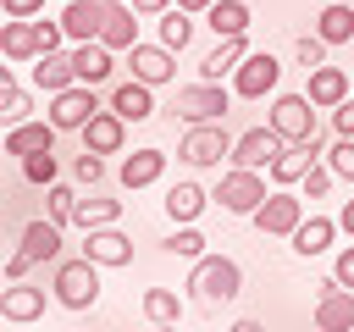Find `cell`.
<instances>
[{
    "mask_svg": "<svg viewBox=\"0 0 354 332\" xmlns=\"http://www.w3.org/2000/svg\"><path fill=\"white\" fill-rule=\"evenodd\" d=\"M122 188L127 194H138V188H155L160 177H166V149H133L127 160H122Z\"/></svg>",
    "mask_w": 354,
    "mask_h": 332,
    "instance_id": "44dd1931",
    "label": "cell"
},
{
    "mask_svg": "<svg viewBox=\"0 0 354 332\" xmlns=\"http://www.w3.org/2000/svg\"><path fill=\"white\" fill-rule=\"evenodd\" d=\"M94 111H105V105L94 100V83H72V89L50 94V122H55L61 133H83Z\"/></svg>",
    "mask_w": 354,
    "mask_h": 332,
    "instance_id": "9c48e42d",
    "label": "cell"
},
{
    "mask_svg": "<svg viewBox=\"0 0 354 332\" xmlns=\"http://www.w3.org/2000/svg\"><path fill=\"white\" fill-rule=\"evenodd\" d=\"M343 227H337V216H304L299 227H293V255H304V260H315V255H326L332 249V238H337Z\"/></svg>",
    "mask_w": 354,
    "mask_h": 332,
    "instance_id": "7402d4cb",
    "label": "cell"
},
{
    "mask_svg": "<svg viewBox=\"0 0 354 332\" xmlns=\"http://www.w3.org/2000/svg\"><path fill=\"white\" fill-rule=\"evenodd\" d=\"M337 227L354 238V199H343V210H337Z\"/></svg>",
    "mask_w": 354,
    "mask_h": 332,
    "instance_id": "7dc6e473",
    "label": "cell"
},
{
    "mask_svg": "<svg viewBox=\"0 0 354 332\" xmlns=\"http://www.w3.org/2000/svg\"><path fill=\"white\" fill-rule=\"evenodd\" d=\"M61 28H66L72 44H88V39H100V28H105V6H100V0H66V6H61Z\"/></svg>",
    "mask_w": 354,
    "mask_h": 332,
    "instance_id": "603a6c76",
    "label": "cell"
},
{
    "mask_svg": "<svg viewBox=\"0 0 354 332\" xmlns=\"http://www.w3.org/2000/svg\"><path fill=\"white\" fill-rule=\"evenodd\" d=\"M183 315H188L183 293H171V288H144V321H149V326H177Z\"/></svg>",
    "mask_w": 354,
    "mask_h": 332,
    "instance_id": "4dcf8cb0",
    "label": "cell"
},
{
    "mask_svg": "<svg viewBox=\"0 0 354 332\" xmlns=\"http://www.w3.org/2000/svg\"><path fill=\"white\" fill-rule=\"evenodd\" d=\"M0 55L6 61H39V17H6Z\"/></svg>",
    "mask_w": 354,
    "mask_h": 332,
    "instance_id": "ac0fdd59",
    "label": "cell"
},
{
    "mask_svg": "<svg viewBox=\"0 0 354 332\" xmlns=\"http://www.w3.org/2000/svg\"><path fill=\"white\" fill-rule=\"evenodd\" d=\"M304 94L321 105V111H332V105H343L348 94H354V72H343V66H310V83H304Z\"/></svg>",
    "mask_w": 354,
    "mask_h": 332,
    "instance_id": "e0dca14e",
    "label": "cell"
},
{
    "mask_svg": "<svg viewBox=\"0 0 354 332\" xmlns=\"http://www.w3.org/2000/svg\"><path fill=\"white\" fill-rule=\"evenodd\" d=\"M266 172H254V166H227L221 172V183H216V205L227 210V216H254L260 205H266Z\"/></svg>",
    "mask_w": 354,
    "mask_h": 332,
    "instance_id": "277c9868",
    "label": "cell"
},
{
    "mask_svg": "<svg viewBox=\"0 0 354 332\" xmlns=\"http://www.w3.org/2000/svg\"><path fill=\"white\" fill-rule=\"evenodd\" d=\"M266 238H293V227L304 221V194H293V188H271L266 194V205L249 216Z\"/></svg>",
    "mask_w": 354,
    "mask_h": 332,
    "instance_id": "ba28073f",
    "label": "cell"
},
{
    "mask_svg": "<svg viewBox=\"0 0 354 332\" xmlns=\"http://www.w3.org/2000/svg\"><path fill=\"white\" fill-rule=\"evenodd\" d=\"M100 260H88V255H77V260H61L55 266V277H50V299L61 304V310H72V315H83V310H94V299H100Z\"/></svg>",
    "mask_w": 354,
    "mask_h": 332,
    "instance_id": "7a4b0ae2",
    "label": "cell"
},
{
    "mask_svg": "<svg viewBox=\"0 0 354 332\" xmlns=\"http://www.w3.org/2000/svg\"><path fill=\"white\" fill-rule=\"evenodd\" d=\"M127 66H133V77H144V83H155V89H160V83H177V50H166L160 39H155V44L138 39V44L127 50Z\"/></svg>",
    "mask_w": 354,
    "mask_h": 332,
    "instance_id": "7c38bea8",
    "label": "cell"
},
{
    "mask_svg": "<svg viewBox=\"0 0 354 332\" xmlns=\"http://www.w3.org/2000/svg\"><path fill=\"white\" fill-rule=\"evenodd\" d=\"M332 183H337V172H332L326 160H315V166H310V172L299 177V188H304V199H326V188H332Z\"/></svg>",
    "mask_w": 354,
    "mask_h": 332,
    "instance_id": "f35d334b",
    "label": "cell"
},
{
    "mask_svg": "<svg viewBox=\"0 0 354 332\" xmlns=\"http://www.w3.org/2000/svg\"><path fill=\"white\" fill-rule=\"evenodd\" d=\"M205 22L216 28V39H232V33H249V0H216L205 11Z\"/></svg>",
    "mask_w": 354,
    "mask_h": 332,
    "instance_id": "1f68e13d",
    "label": "cell"
},
{
    "mask_svg": "<svg viewBox=\"0 0 354 332\" xmlns=\"http://www.w3.org/2000/svg\"><path fill=\"white\" fill-rule=\"evenodd\" d=\"M249 50H254V44H249V33H232V39H221V44H216V50H210V55L199 61V77L221 83L227 72H238V61H243Z\"/></svg>",
    "mask_w": 354,
    "mask_h": 332,
    "instance_id": "484cf974",
    "label": "cell"
},
{
    "mask_svg": "<svg viewBox=\"0 0 354 332\" xmlns=\"http://www.w3.org/2000/svg\"><path fill=\"white\" fill-rule=\"evenodd\" d=\"M315 33L326 44H348L354 39V0H326L321 17H315Z\"/></svg>",
    "mask_w": 354,
    "mask_h": 332,
    "instance_id": "f546056e",
    "label": "cell"
},
{
    "mask_svg": "<svg viewBox=\"0 0 354 332\" xmlns=\"http://www.w3.org/2000/svg\"><path fill=\"white\" fill-rule=\"evenodd\" d=\"M326 50H332V44H326L315 28H310V33L293 44V55H299V66H304V72H310V66H321V61H326Z\"/></svg>",
    "mask_w": 354,
    "mask_h": 332,
    "instance_id": "ab89813d",
    "label": "cell"
},
{
    "mask_svg": "<svg viewBox=\"0 0 354 332\" xmlns=\"http://www.w3.org/2000/svg\"><path fill=\"white\" fill-rule=\"evenodd\" d=\"M111 221H122V199H105V194H88V199H77V221L72 227H111Z\"/></svg>",
    "mask_w": 354,
    "mask_h": 332,
    "instance_id": "e575fe53",
    "label": "cell"
},
{
    "mask_svg": "<svg viewBox=\"0 0 354 332\" xmlns=\"http://www.w3.org/2000/svg\"><path fill=\"white\" fill-rule=\"evenodd\" d=\"M6 17H44V0H0Z\"/></svg>",
    "mask_w": 354,
    "mask_h": 332,
    "instance_id": "f6af8a7d",
    "label": "cell"
},
{
    "mask_svg": "<svg viewBox=\"0 0 354 332\" xmlns=\"http://www.w3.org/2000/svg\"><path fill=\"white\" fill-rule=\"evenodd\" d=\"M44 216L61 221V227H72V221H77V188H72V183H50V188H44Z\"/></svg>",
    "mask_w": 354,
    "mask_h": 332,
    "instance_id": "d590c367",
    "label": "cell"
},
{
    "mask_svg": "<svg viewBox=\"0 0 354 332\" xmlns=\"http://www.w3.org/2000/svg\"><path fill=\"white\" fill-rule=\"evenodd\" d=\"M160 249H166V255H183V260H199V255H205V232H199L194 221H177V232H171Z\"/></svg>",
    "mask_w": 354,
    "mask_h": 332,
    "instance_id": "74e56055",
    "label": "cell"
},
{
    "mask_svg": "<svg viewBox=\"0 0 354 332\" xmlns=\"http://www.w3.org/2000/svg\"><path fill=\"white\" fill-rule=\"evenodd\" d=\"M315 100L310 94H277L271 100V111H266V122L282 133V144H304V138H315Z\"/></svg>",
    "mask_w": 354,
    "mask_h": 332,
    "instance_id": "8992f818",
    "label": "cell"
},
{
    "mask_svg": "<svg viewBox=\"0 0 354 332\" xmlns=\"http://www.w3.org/2000/svg\"><path fill=\"white\" fill-rule=\"evenodd\" d=\"M72 83H77L72 50H44V55L33 61V89H39V94H61V89H72Z\"/></svg>",
    "mask_w": 354,
    "mask_h": 332,
    "instance_id": "ffe728a7",
    "label": "cell"
},
{
    "mask_svg": "<svg viewBox=\"0 0 354 332\" xmlns=\"http://www.w3.org/2000/svg\"><path fill=\"white\" fill-rule=\"evenodd\" d=\"M315 326L321 332H348L354 326V288H343L337 277L315 282Z\"/></svg>",
    "mask_w": 354,
    "mask_h": 332,
    "instance_id": "30bf717a",
    "label": "cell"
},
{
    "mask_svg": "<svg viewBox=\"0 0 354 332\" xmlns=\"http://www.w3.org/2000/svg\"><path fill=\"white\" fill-rule=\"evenodd\" d=\"M321 155H326L321 133H315V138H304V144H282V149H277V160H271V183H277V188H293V183H299Z\"/></svg>",
    "mask_w": 354,
    "mask_h": 332,
    "instance_id": "4fadbf2b",
    "label": "cell"
},
{
    "mask_svg": "<svg viewBox=\"0 0 354 332\" xmlns=\"http://www.w3.org/2000/svg\"><path fill=\"white\" fill-rule=\"evenodd\" d=\"M100 6H122V0H100Z\"/></svg>",
    "mask_w": 354,
    "mask_h": 332,
    "instance_id": "681fc988",
    "label": "cell"
},
{
    "mask_svg": "<svg viewBox=\"0 0 354 332\" xmlns=\"http://www.w3.org/2000/svg\"><path fill=\"white\" fill-rule=\"evenodd\" d=\"M227 111H232V89H221V83H210V77L177 89V100H171V116H177L183 127H194V122H221Z\"/></svg>",
    "mask_w": 354,
    "mask_h": 332,
    "instance_id": "3957f363",
    "label": "cell"
},
{
    "mask_svg": "<svg viewBox=\"0 0 354 332\" xmlns=\"http://www.w3.org/2000/svg\"><path fill=\"white\" fill-rule=\"evenodd\" d=\"M326 166H332L343 183H354V138H337V144L326 149Z\"/></svg>",
    "mask_w": 354,
    "mask_h": 332,
    "instance_id": "60d3db41",
    "label": "cell"
},
{
    "mask_svg": "<svg viewBox=\"0 0 354 332\" xmlns=\"http://www.w3.org/2000/svg\"><path fill=\"white\" fill-rule=\"evenodd\" d=\"M72 172H77V183H83V188H94V183H100V177H105V160H100V155H94V149H83V155H77V166H72Z\"/></svg>",
    "mask_w": 354,
    "mask_h": 332,
    "instance_id": "b9f144b4",
    "label": "cell"
},
{
    "mask_svg": "<svg viewBox=\"0 0 354 332\" xmlns=\"http://www.w3.org/2000/svg\"><path fill=\"white\" fill-rule=\"evenodd\" d=\"M0 321H11V326L44 321V288H33L28 277H22V282H6V288H0Z\"/></svg>",
    "mask_w": 354,
    "mask_h": 332,
    "instance_id": "5bb4252c",
    "label": "cell"
},
{
    "mask_svg": "<svg viewBox=\"0 0 354 332\" xmlns=\"http://www.w3.org/2000/svg\"><path fill=\"white\" fill-rule=\"evenodd\" d=\"M83 255L100 260L105 271H116V266H133V238L116 232V221H111V227H88V232H83Z\"/></svg>",
    "mask_w": 354,
    "mask_h": 332,
    "instance_id": "2e32d148",
    "label": "cell"
},
{
    "mask_svg": "<svg viewBox=\"0 0 354 332\" xmlns=\"http://www.w3.org/2000/svg\"><path fill=\"white\" fill-rule=\"evenodd\" d=\"M188 39H194V11H183V6H166L160 11V44L166 50H188Z\"/></svg>",
    "mask_w": 354,
    "mask_h": 332,
    "instance_id": "836d02e7",
    "label": "cell"
},
{
    "mask_svg": "<svg viewBox=\"0 0 354 332\" xmlns=\"http://www.w3.org/2000/svg\"><path fill=\"white\" fill-rule=\"evenodd\" d=\"M210 199H216V194H205L199 183H188V177H183V183H171V188H166V199H160V205H166V216H171V221H199Z\"/></svg>",
    "mask_w": 354,
    "mask_h": 332,
    "instance_id": "4316f807",
    "label": "cell"
},
{
    "mask_svg": "<svg viewBox=\"0 0 354 332\" xmlns=\"http://www.w3.org/2000/svg\"><path fill=\"white\" fill-rule=\"evenodd\" d=\"M83 149H94V155H122L127 149V116L122 111H94L88 116V127H83Z\"/></svg>",
    "mask_w": 354,
    "mask_h": 332,
    "instance_id": "9a60e30c",
    "label": "cell"
},
{
    "mask_svg": "<svg viewBox=\"0 0 354 332\" xmlns=\"http://www.w3.org/2000/svg\"><path fill=\"white\" fill-rule=\"evenodd\" d=\"M100 39L111 44V50H133L138 44V11L122 0V6H105V28H100Z\"/></svg>",
    "mask_w": 354,
    "mask_h": 332,
    "instance_id": "f1b7e54d",
    "label": "cell"
},
{
    "mask_svg": "<svg viewBox=\"0 0 354 332\" xmlns=\"http://www.w3.org/2000/svg\"><path fill=\"white\" fill-rule=\"evenodd\" d=\"M177 160L183 166H221V160H232V133L221 122H194L177 138Z\"/></svg>",
    "mask_w": 354,
    "mask_h": 332,
    "instance_id": "5b68a950",
    "label": "cell"
},
{
    "mask_svg": "<svg viewBox=\"0 0 354 332\" xmlns=\"http://www.w3.org/2000/svg\"><path fill=\"white\" fill-rule=\"evenodd\" d=\"M55 249H61V221L39 216V221H28V227H22V243H17V255H28L33 266H39V260H55Z\"/></svg>",
    "mask_w": 354,
    "mask_h": 332,
    "instance_id": "83f0119b",
    "label": "cell"
},
{
    "mask_svg": "<svg viewBox=\"0 0 354 332\" xmlns=\"http://www.w3.org/2000/svg\"><path fill=\"white\" fill-rule=\"evenodd\" d=\"M72 66H77V83H105L111 72H116V50L105 44V39H88V44H72Z\"/></svg>",
    "mask_w": 354,
    "mask_h": 332,
    "instance_id": "d6986e66",
    "label": "cell"
},
{
    "mask_svg": "<svg viewBox=\"0 0 354 332\" xmlns=\"http://www.w3.org/2000/svg\"><path fill=\"white\" fill-rule=\"evenodd\" d=\"M22 177L39 183V188L61 183V160H55V149H33V155H22Z\"/></svg>",
    "mask_w": 354,
    "mask_h": 332,
    "instance_id": "8d00e7d4",
    "label": "cell"
},
{
    "mask_svg": "<svg viewBox=\"0 0 354 332\" xmlns=\"http://www.w3.org/2000/svg\"><path fill=\"white\" fill-rule=\"evenodd\" d=\"M127 6H133V11H138V17H160V11H166V6H171V0H127Z\"/></svg>",
    "mask_w": 354,
    "mask_h": 332,
    "instance_id": "bcb514c9",
    "label": "cell"
},
{
    "mask_svg": "<svg viewBox=\"0 0 354 332\" xmlns=\"http://www.w3.org/2000/svg\"><path fill=\"white\" fill-rule=\"evenodd\" d=\"M332 277H337L343 288H354V243H343V249H337V260H332Z\"/></svg>",
    "mask_w": 354,
    "mask_h": 332,
    "instance_id": "ee69618b",
    "label": "cell"
},
{
    "mask_svg": "<svg viewBox=\"0 0 354 332\" xmlns=\"http://www.w3.org/2000/svg\"><path fill=\"white\" fill-rule=\"evenodd\" d=\"M188 293L199 304H232L243 293V266L232 255H199L188 271Z\"/></svg>",
    "mask_w": 354,
    "mask_h": 332,
    "instance_id": "6da1fadb",
    "label": "cell"
},
{
    "mask_svg": "<svg viewBox=\"0 0 354 332\" xmlns=\"http://www.w3.org/2000/svg\"><path fill=\"white\" fill-rule=\"evenodd\" d=\"M332 133H337V138H354V94H348L343 105H332Z\"/></svg>",
    "mask_w": 354,
    "mask_h": 332,
    "instance_id": "7bdbcfd3",
    "label": "cell"
},
{
    "mask_svg": "<svg viewBox=\"0 0 354 332\" xmlns=\"http://www.w3.org/2000/svg\"><path fill=\"white\" fill-rule=\"evenodd\" d=\"M0 89H6V100H0V116H6V127L28 122V116H33V94L17 83V72H11V66H0Z\"/></svg>",
    "mask_w": 354,
    "mask_h": 332,
    "instance_id": "d6a6232c",
    "label": "cell"
},
{
    "mask_svg": "<svg viewBox=\"0 0 354 332\" xmlns=\"http://www.w3.org/2000/svg\"><path fill=\"white\" fill-rule=\"evenodd\" d=\"M55 133H61V127H55L50 116H44V122H33V116H28V122L6 127V155H17V160H22V155H33V149H55Z\"/></svg>",
    "mask_w": 354,
    "mask_h": 332,
    "instance_id": "d4e9b609",
    "label": "cell"
},
{
    "mask_svg": "<svg viewBox=\"0 0 354 332\" xmlns=\"http://www.w3.org/2000/svg\"><path fill=\"white\" fill-rule=\"evenodd\" d=\"M277 149H282V133L266 122V127H249V133H238V138H232V160H227V166H254V172H271Z\"/></svg>",
    "mask_w": 354,
    "mask_h": 332,
    "instance_id": "8fae6325",
    "label": "cell"
},
{
    "mask_svg": "<svg viewBox=\"0 0 354 332\" xmlns=\"http://www.w3.org/2000/svg\"><path fill=\"white\" fill-rule=\"evenodd\" d=\"M177 6H183V11H194V17H205V11L216 6V0H177Z\"/></svg>",
    "mask_w": 354,
    "mask_h": 332,
    "instance_id": "c3c4849f",
    "label": "cell"
},
{
    "mask_svg": "<svg viewBox=\"0 0 354 332\" xmlns=\"http://www.w3.org/2000/svg\"><path fill=\"white\" fill-rule=\"evenodd\" d=\"M111 111H122L127 122H149V116H155V83H144V77L116 83V89H111Z\"/></svg>",
    "mask_w": 354,
    "mask_h": 332,
    "instance_id": "cb8c5ba5",
    "label": "cell"
},
{
    "mask_svg": "<svg viewBox=\"0 0 354 332\" xmlns=\"http://www.w3.org/2000/svg\"><path fill=\"white\" fill-rule=\"evenodd\" d=\"M277 83H282V61L271 50H249L238 61V72H232V94L238 100H266V94H277Z\"/></svg>",
    "mask_w": 354,
    "mask_h": 332,
    "instance_id": "52a82bcc",
    "label": "cell"
}]
</instances>
